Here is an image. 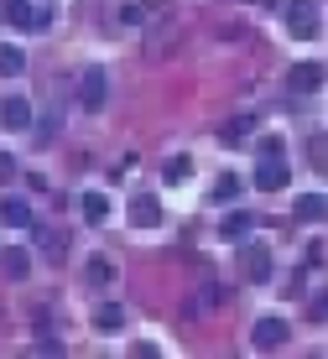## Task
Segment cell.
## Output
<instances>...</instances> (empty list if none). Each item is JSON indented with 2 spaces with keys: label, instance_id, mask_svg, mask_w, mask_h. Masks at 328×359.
Returning <instances> with one entry per match:
<instances>
[{
  "label": "cell",
  "instance_id": "obj_1",
  "mask_svg": "<svg viewBox=\"0 0 328 359\" xmlns=\"http://www.w3.org/2000/svg\"><path fill=\"white\" fill-rule=\"evenodd\" d=\"M287 27H292L297 42H313L323 32V16H318V0H292L287 6Z\"/></svg>",
  "mask_w": 328,
  "mask_h": 359
},
{
  "label": "cell",
  "instance_id": "obj_2",
  "mask_svg": "<svg viewBox=\"0 0 328 359\" xmlns=\"http://www.w3.org/2000/svg\"><path fill=\"white\" fill-rule=\"evenodd\" d=\"M292 182V167H287L282 151H261V167H256V188L261 193H282Z\"/></svg>",
  "mask_w": 328,
  "mask_h": 359
},
{
  "label": "cell",
  "instance_id": "obj_3",
  "mask_svg": "<svg viewBox=\"0 0 328 359\" xmlns=\"http://www.w3.org/2000/svg\"><path fill=\"white\" fill-rule=\"evenodd\" d=\"M240 276H245V281H256V287H266V281L276 276L271 250H261V245H245V250H240Z\"/></svg>",
  "mask_w": 328,
  "mask_h": 359
},
{
  "label": "cell",
  "instance_id": "obj_4",
  "mask_svg": "<svg viewBox=\"0 0 328 359\" xmlns=\"http://www.w3.org/2000/svg\"><path fill=\"white\" fill-rule=\"evenodd\" d=\"M105 99H110V73L105 68H84L79 73V104L84 109H105Z\"/></svg>",
  "mask_w": 328,
  "mask_h": 359
},
{
  "label": "cell",
  "instance_id": "obj_5",
  "mask_svg": "<svg viewBox=\"0 0 328 359\" xmlns=\"http://www.w3.org/2000/svg\"><path fill=\"white\" fill-rule=\"evenodd\" d=\"M6 21L21 32H42L47 21H53V11L47 6H32V0H6Z\"/></svg>",
  "mask_w": 328,
  "mask_h": 359
},
{
  "label": "cell",
  "instance_id": "obj_6",
  "mask_svg": "<svg viewBox=\"0 0 328 359\" xmlns=\"http://www.w3.org/2000/svg\"><path fill=\"white\" fill-rule=\"evenodd\" d=\"M323 79H328L323 63H292V68H287V89H297V94H318Z\"/></svg>",
  "mask_w": 328,
  "mask_h": 359
},
{
  "label": "cell",
  "instance_id": "obj_7",
  "mask_svg": "<svg viewBox=\"0 0 328 359\" xmlns=\"http://www.w3.org/2000/svg\"><path fill=\"white\" fill-rule=\"evenodd\" d=\"M0 130H32V104L21 94L0 99Z\"/></svg>",
  "mask_w": 328,
  "mask_h": 359
},
{
  "label": "cell",
  "instance_id": "obj_8",
  "mask_svg": "<svg viewBox=\"0 0 328 359\" xmlns=\"http://www.w3.org/2000/svg\"><path fill=\"white\" fill-rule=\"evenodd\" d=\"M287 333H292V328H287V318H261L256 333H250V344H256V349L266 354V349H282V344H287Z\"/></svg>",
  "mask_w": 328,
  "mask_h": 359
},
{
  "label": "cell",
  "instance_id": "obj_9",
  "mask_svg": "<svg viewBox=\"0 0 328 359\" xmlns=\"http://www.w3.org/2000/svg\"><path fill=\"white\" fill-rule=\"evenodd\" d=\"M162 224V203L151 193H141V198H131V229H157Z\"/></svg>",
  "mask_w": 328,
  "mask_h": 359
},
{
  "label": "cell",
  "instance_id": "obj_10",
  "mask_svg": "<svg viewBox=\"0 0 328 359\" xmlns=\"http://www.w3.org/2000/svg\"><path fill=\"white\" fill-rule=\"evenodd\" d=\"M79 208H84V219H89V224H105L110 214H115V203H110V193H99V188H89L79 198Z\"/></svg>",
  "mask_w": 328,
  "mask_h": 359
},
{
  "label": "cell",
  "instance_id": "obj_11",
  "mask_svg": "<svg viewBox=\"0 0 328 359\" xmlns=\"http://www.w3.org/2000/svg\"><path fill=\"white\" fill-rule=\"evenodd\" d=\"M328 214V198L323 193H302L292 203V219H302V224H318V219Z\"/></svg>",
  "mask_w": 328,
  "mask_h": 359
},
{
  "label": "cell",
  "instance_id": "obj_12",
  "mask_svg": "<svg viewBox=\"0 0 328 359\" xmlns=\"http://www.w3.org/2000/svg\"><path fill=\"white\" fill-rule=\"evenodd\" d=\"M32 271V255L27 250H16V245H11V250H0V276L6 281H21Z\"/></svg>",
  "mask_w": 328,
  "mask_h": 359
},
{
  "label": "cell",
  "instance_id": "obj_13",
  "mask_svg": "<svg viewBox=\"0 0 328 359\" xmlns=\"http://www.w3.org/2000/svg\"><path fill=\"white\" fill-rule=\"evenodd\" d=\"M0 224H6V229H27L32 224V208L21 203V198H0Z\"/></svg>",
  "mask_w": 328,
  "mask_h": 359
},
{
  "label": "cell",
  "instance_id": "obj_14",
  "mask_svg": "<svg viewBox=\"0 0 328 359\" xmlns=\"http://www.w3.org/2000/svg\"><path fill=\"white\" fill-rule=\"evenodd\" d=\"M250 130H256V120H250V115H235V120H224V126H219V141H224V146H245Z\"/></svg>",
  "mask_w": 328,
  "mask_h": 359
},
{
  "label": "cell",
  "instance_id": "obj_15",
  "mask_svg": "<svg viewBox=\"0 0 328 359\" xmlns=\"http://www.w3.org/2000/svg\"><path fill=\"white\" fill-rule=\"evenodd\" d=\"M250 229H256V219H250V214H224V219H219V234H224V240H245Z\"/></svg>",
  "mask_w": 328,
  "mask_h": 359
},
{
  "label": "cell",
  "instance_id": "obj_16",
  "mask_svg": "<svg viewBox=\"0 0 328 359\" xmlns=\"http://www.w3.org/2000/svg\"><path fill=\"white\" fill-rule=\"evenodd\" d=\"M120 323H125V307H120V302H99V307H94V328H110V333H115Z\"/></svg>",
  "mask_w": 328,
  "mask_h": 359
},
{
  "label": "cell",
  "instance_id": "obj_17",
  "mask_svg": "<svg viewBox=\"0 0 328 359\" xmlns=\"http://www.w3.org/2000/svg\"><path fill=\"white\" fill-rule=\"evenodd\" d=\"M21 68H27V53L21 47H0V79H16Z\"/></svg>",
  "mask_w": 328,
  "mask_h": 359
},
{
  "label": "cell",
  "instance_id": "obj_18",
  "mask_svg": "<svg viewBox=\"0 0 328 359\" xmlns=\"http://www.w3.org/2000/svg\"><path fill=\"white\" fill-rule=\"evenodd\" d=\"M120 21H125V27H141V21H151V6H146V0H125Z\"/></svg>",
  "mask_w": 328,
  "mask_h": 359
},
{
  "label": "cell",
  "instance_id": "obj_19",
  "mask_svg": "<svg viewBox=\"0 0 328 359\" xmlns=\"http://www.w3.org/2000/svg\"><path fill=\"white\" fill-rule=\"evenodd\" d=\"M84 276H89L94 287H110V281H115V266H110V261H89V266H84Z\"/></svg>",
  "mask_w": 328,
  "mask_h": 359
},
{
  "label": "cell",
  "instance_id": "obj_20",
  "mask_svg": "<svg viewBox=\"0 0 328 359\" xmlns=\"http://www.w3.org/2000/svg\"><path fill=\"white\" fill-rule=\"evenodd\" d=\"M188 172H193V162H188V156H172V162H167V172H162V177H167L172 188H178V182H188Z\"/></svg>",
  "mask_w": 328,
  "mask_h": 359
},
{
  "label": "cell",
  "instance_id": "obj_21",
  "mask_svg": "<svg viewBox=\"0 0 328 359\" xmlns=\"http://www.w3.org/2000/svg\"><path fill=\"white\" fill-rule=\"evenodd\" d=\"M235 193H240L235 177H219V182H214V198H219V203H224V198H235Z\"/></svg>",
  "mask_w": 328,
  "mask_h": 359
},
{
  "label": "cell",
  "instance_id": "obj_22",
  "mask_svg": "<svg viewBox=\"0 0 328 359\" xmlns=\"http://www.w3.org/2000/svg\"><path fill=\"white\" fill-rule=\"evenodd\" d=\"M11 177H16V156H6V151H0V188H6Z\"/></svg>",
  "mask_w": 328,
  "mask_h": 359
}]
</instances>
